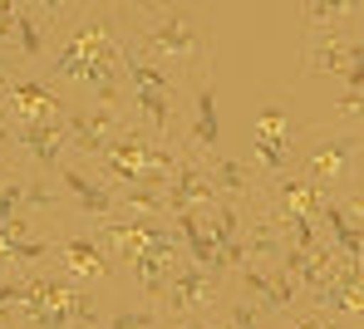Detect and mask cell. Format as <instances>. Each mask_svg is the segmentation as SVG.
<instances>
[{
  "label": "cell",
  "instance_id": "6da1fadb",
  "mask_svg": "<svg viewBox=\"0 0 364 329\" xmlns=\"http://www.w3.org/2000/svg\"><path fill=\"white\" fill-rule=\"evenodd\" d=\"M128 45L178 74L182 89L212 74V25L197 5H128Z\"/></svg>",
  "mask_w": 364,
  "mask_h": 329
},
{
  "label": "cell",
  "instance_id": "7a4b0ae2",
  "mask_svg": "<svg viewBox=\"0 0 364 329\" xmlns=\"http://www.w3.org/2000/svg\"><path fill=\"white\" fill-rule=\"evenodd\" d=\"M291 172L305 187L325 192V197H350L360 192V133L340 128H310L305 143L296 147Z\"/></svg>",
  "mask_w": 364,
  "mask_h": 329
},
{
  "label": "cell",
  "instance_id": "3957f363",
  "mask_svg": "<svg viewBox=\"0 0 364 329\" xmlns=\"http://www.w3.org/2000/svg\"><path fill=\"white\" fill-rule=\"evenodd\" d=\"M310 123H301L286 104H266L256 128H251V152H246V167L256 172V187L276 182L281 172H291L296 162V147L305 143Z\"/></svg>",
  "mask_w": 364,
  "mask_h": 329
},
{
  "label": "cell",
  "instance_id": "277c9868",
  "mask_svg": "<svg viewBox=\"0 0 364 329\" xmlns=\"http://www.w3.org/2000/svg\"><path fill=\"white\" fill-rule=\"evenodd\" d=\"M45 241H50V270H60L64 280H74V285H94V280H114L119 275V265L114 256L99 246V236L89 231V226H74L69 216L55 221V231H45Z\"/></svg>",
  "mask_w": 364,
  "mask_h": 329
},
{
  "label": "cell",
  "instance_id": "5b68a950",
  "mask_svg": "<svg viewBox=\"0 0 364 329\" xmlns=\"http://www.w3.org/2000/svg\"><path fill=\"white\" fill-rule=\"evenodd\" d=\"M340 74L345 84H364V45H360V15L340 20L330 30H310L305 40L301 79H330Z\"/></svg>",
  "mask_w": 364,
  "mask_h": 329
},
{
  "label": "cell",
  "instance_id": "8992f818",
  "mask_svg": "<svg viewBox=\"0 0 364 329\" xmlns=\"http://www.w3.org/2000/svg\"><path fill=\"white\" fill-rule=\"evenodd\" d=\"M178 152L187 162H207L222 152V118H217V79H197L182 94V133H178Z\"/></svg>",
  "mask_w": 364,
  "mask_h": 329
},
{
  "label": "cell",
  "instance_id": "52a82bcc",
  "mask_svg": "<svg viewBox=\"0 0 364 329\" xmlns=\"http://www.w3.org/2000/svg\"><path fill=\"white\" fill-rule=\"evenodd\" d=\"M222 295H227L222 275H212V270H202L192 261H178L163 300H158V310H163V320H212Z\"/></svg>",
  "mask_w": 364,
  "mask_h": 329
},
{
  "label": "cell",
  "instance_id": "ba28073f",
  "mask_svg": "<svg viewBox=\"0 0 364 329\" xmlns=\"http://www.w3.org/2000/svg\"><path fill=\"white\" fill-rule=\"evenodd\" d=\"M55 182H60L64 201H69V216H84V221H109V216H123L114 187H104V182H99L79 157H74V152H69V162L55 172Z\"/></svg>",
  "mask_w": 364,
  "mask_h": 329
},
{
  "label": "cell",
  "instance_id": "9c48e42d",
  "mask_svg": "<svg viewBox=\"0 0 364 329\" xmlns=\"http://www.w3.org/2000/svg\"><path fill=\"white\" fill-rule=\"evenodd\" d=\"M69 99H64L55 84H45L35 69H20L10 79V128L15 123H60Z\"/></svg>",
  "mask_w": 364,
  "mask_h": 329
},
{
  "label": "cell",
  "instance_id": "30bf717a",
  "mask_svg": "<svg viewBox=\"0 0 364 329\" xmlns=\"http://www.w3.org/2000/svg\"><path fill=\"white\" fill-rule=\"evenodd\" d=\"M310 310H320V315H330L335 325H345V329H360V315H364V275H360V265H340L310 300H305Z\"/></svg>",
  "mask_w": 364,
  "mask_h": 329
},
{
  "label": "cell",
  "instance_id": "8fae6325",
  "mask_svg": "<svg viewBox=\"0 0 364 329\" xmlns=\"http://www.w3.org/2000/svg\"><path fill=\"white\" fill-rule=\"evenodd\" d=\"M15 147H20V162L40 177H55L69 162V138L60 123H15Z\"/></svg>",
  "mask_w": 364,
  "mask_h": 329
},
{
  "label": "cell",
  "instance_id": "7c38bea8",
  "mask_svg": "<svg viewBox=\"0 0 364 329\" xmlns=\"http://www.w3.org/2000/svg\"><path fill=\"white\" fill-rule=\"evenodd\" d=\"M202 177L212 187L217 201H242V206H256L261 187H256V172L246 167V157H232V152H217L202 162Z\"/></svg>",
  "mask_w": 364,
  "mask_h": 329
},
{
  "label": "cell",
  "instance_id": "4fadbf2b",
  "mask_svg": "<svg viewBox=\"0 0 364 329\" xmlns=\"http://www.w3.org/2000/svg\"><path fill=\"white\" fill-rule=\"evenodd\" d=\"M50 45H55V35L40 15V0H15V60L25 69H40Z\"/></svg>",
  "mask_w": 364,
  "mask_h": 329
},
{
  "label": "cell",
  "instance_id": "5bb4252c",
  "mask_svg": "<svg viewBox=\"0 0 364 329\" xmlns=\"http://www.w3.org/2000/svg\"><path fill=\"white\" fill-rule=\"evenodd\" d=\"M212 187L202 177V162H182L168 172V216H182V211H207L212 206Z\"/></svg>",
  "mask_w": 364,
  "mask_h": 329
},
{
  "label": "cell",
  "instance_id": "9a60e30c",
  "mask_svg": "<svg viewBox=\"0 0 364 329\" xmlns=\"http://www.w3.org/2000/svg\"><path fill=\"white\" fill-rule=\"evenodd\" d=\"M212 325L217 329H276V320L266 315V310H256L251 300H242V295H222V305H217V315H212Z\"/></svg>",
  "mask_w": 364,
  "mask_h": 329
},
{
  "label": "cell",
  "instance_id": "2e32d148",
  "mask_svg": "<svg viewBox=\"0 0 364 329\" xmlns=\"http://www.w3.org/2000/svg\"><path fill=\"white\" fill-rule=\"evenodd\" d=\"M301 15H305V25L310 30H330V25H340V20H355V15H364L355 0H305L301 5Z\"/></svg>",
  "mask_w": 364,
  "mask_h": 329
},
{
  "label": "cell",
  "instance_id": "e0dca14e",
  "mask_svg": "<svg viewBox=\"0 0 364 329\" xmlns=\"http://www.w3.org/2000/svg\"><path fill=\"white\" fill-rule=\"evenodd\" d=\"M99 329H163V310H153V305H128V310H114V315H104Z\"/></svg>",
  "mask_w": 364,
  "mask_h": 329
},
{
  "label": "cell",
  "instance_id": "ac0fdd59",
  "mask_svg": "<svg viewBox=\"0 0 364 329\" xmlns=\"http://www.w3.org/2000/svg\"><path fill=\"white\" fill-rule=\"evenodd\" d=\"M360 108H364V84H345V94H340V104H335L340 133H360Z\"/></svg>",
  "mask_w": 364,
  "mask_h": 329
},
{
  "label": "cell",
  "instance_id": "d6986e66",
  "mask_svg": "<svg viewBox=\"0 0 364 329\" xmlns=\"http://www.w3.org/2000/svg\"><path fill=\"white\" fill-rule=\"evenodd\" d=\"M276 329H345V325H335L330 315H320V310H310V305H296L291 315L276 320Z\"/></svg>",
  "mask_w": 364,
  "mask_h": 329
},
{
  "label": "cell",
  "instance_id": "ffe728a7",
  "mask_svg": "<svg viewBox=\"0 0 364 329\" xmlns=\"http://www.w3.org/2000/svg\"><path fill=\"white\" fill-rule=\"evenodd\" d=\"M163 329H217L212 320H163Z\"/></svg>",
  "mask_w": 364,
  "mask_h": 329
}]
</instances>
